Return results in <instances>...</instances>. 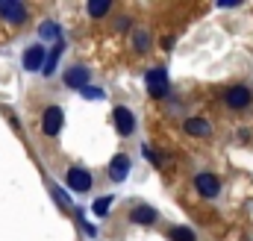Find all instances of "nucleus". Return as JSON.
Here are the masks:
<instances>
[{"mask_svg": "<svg viewBox=\"0 0 253 241\" xmlns=\"http://www.w3.org/2000/svg\"><path fill=\"white\" fill-rule=\"evenodd\" d=\"M147 91H150V97H165L168 94V71L165 68L147 71Z\"/></svg>", "mask_w": 253, "mask_h": 241, "instance_id": "f257e3e1", "label": "nucleus"}, {"mask_svg": "<svg viewBox=\"0 0 253 241\" xmlns=\"http://www.w3.org/2000/svg\"><path fill=\"white\" fill-rule=\"evenodd\" d=\"M224 103H227L230 109H248V106H251V91H248L245 85H233V88L224 91Z\"/></svg>", "mask_w": 253, "mask_h": 241, "instance_id": "f03ea898", "label": "nucleus"}, {"mask_svg": "<svg viewBox=\"0 0 253 241\" xmlns=\"http://www.w3.org/2000/svg\"><path fill=\"white\" fill-rule=\"evenodd\" d=\"M0 15L9 24H24L27 21V6L18 3V0H0Z\"/></svg>", "mask_w": 253, "mask_h": 241, "instance_id": "7ed1b4c3", "label": "nucleus"}, {"mask_svg": "<svg viewBox=\"0 0 253 241\" xmlns=\"http://www.w3.org/2000/svg\"><path fill=\"white\" fill-rule=\"evenodd\" d=\"M62 109L59 106H50L47 112H44V118H42V129H44V135H59V129H62Z\"/></svg>", "mask_w": 253, "mask_h": 241, "instance_id": "20e7f679", "label": "nucleus"}, {"mask_svg": "<svg viewBox=\"0 0 253 241\" xmlns=\"http://www.w3.org/2000/svg\"><path fill=\"white\" fill-rule=\"evenodd\" d=\"M194 188H197L203 197H215V194L221 191V182H218L215 174H197V177H194Z\"/></svg>", "mask_w": 253, "mask_h": 241, "instance_id": "39448f33", "label": "nucleus"}, {"mask_svg": "<svg viewBox=\"0 0 253 241\" xmlns=\"http://www.w3.org/2000/svg\"><path fill=\"white\" fill-rule=\"evenodd\" d=\"M68 188H74V191H88L91 188V174L88 171H83V168H71L68 171Z\"/></svg>", "mask_w": 253, "mask_h": 241, "instance_id": "423d86ee", "label": "nucleus"}, {"mask_svg": "<svg viewBox=\"0 0 253 241\" xmlns=\"http://www.w3.org/2000/svg\"><path fill=\"white\" fill-rule=\"evenodd\" d=\"M112 118H115V129H118L121 135H129V132L135 129V118H132V112H129L126 106H118V109L112 112Z\"/></svg>", "mask_w": 253, "mask_h": 241, "instance_id": "0eeeda50", "label": "nucleus"}, {"mask_svg": "<svg viewBox=\"0 0 253 241\" xmlns=\"http://www.w3.org/2000/svg\"><path fill=\"white\" fill-rule=\"evenodd\" d=\"M65 85H68V88H80V91H83V88L88 85V71H85V68H80V65H74L71 71H65Z\"/></svg>", "mask_w": 253, "mask_h": 241, "instance_id": "6e6552de", "label": "nucleus"}, {"mask_svg": "<svg viewBox=\"0 0 253 241\" xmlns=\"http://www.w3.org/2000/svg\"><path fill=\"white\" fill-rule=\"evenodd\" d=\"M42 65H44V47H42V44H33V47L24 53V68H27V71H42Z\"/></svg>", "mask_w": 253, "mask_h": 241, "instance_id": "1a4fd4ad", "label": "nucleus"}, {"mask_svg": "<svg viewBox=\"0 0 253 241\" xmlns=\"http://www.w3.org/2000/svg\"><path fill=\"white\" fill-rule=\"evenodd\" d=\"M156 218H159V212L153 206H135L129 212V221L132 224H156Z\"/></svg>", "mask_w": 253, "mask_h": 241, "instance_id": "9d476101", "label": "nucleus"}, {"mask_svg": "<svg viewBox=\"0 0 253 241\" xmlns=\"http://www.w3.org/2000/svg\"><path fill=\"white\" fill-rule=\"evenodd\" d=\"M126 174H129V159H126L124 153H118L112 159V165H109V177L115 182H121V180H126Z\"/></svg>", "mask_w": 253, "mask_h": 241, "instance_id": "9b49d317", "label": "nucleus"}, {"mask_svg": "<svg viewBox=\"0 0 253 241\" xmlns=\"http://www.w3.org/2000/svg\"><path fill=\"white\" fill-rule=\"evenodd\" d=\"M186 132H189V135H200V138H206V135L212 132V126H209L203 118H189L186 120Z\"/></svg>", "mask_w": 253, "mask_h": 241, "instance_id": "f8f14e48", "label": "nucleus"}, {"mask_svg": "<svg viewBox=\"0 0 253 241\" xmlns=\"http://www.w3.org/2000/svg\"><path fill=\"white\" fill-rule=\"evenodd\" d=\"M59 56H62V44L56 41V47L44 56V65H42V74H44V77H50V74L56 71V62H59Z\"/></svg>", "mask_w": 253, "mask_h": 241, "instance_id": "ddd939ff", "label": "nucleus"}, {"mask_svg": "<svg viewBox=\"0 0 253 241\" xmlns=\"http://www.w3.org/2000/svg\"><path fill=\"white\" fill-rule=\"evenodd\" d=\"M109 9H112L109 0H91V3H88V15H91V18H103Z\"/></svg>", "mask_w": 253, "mask_h": 241, "instance_id": "4468645a", "label": "nucleus"}, {"mask_svg": "<svg viewBox=\"0 0 253 241\" xmlns=\"http://www.w3.org/2000/svg\"><path fill=\"white\" fill-rule=\"evenodd\" d=\"M168 239L171 241H194V233L189 227H171L168 230Z\"/></svg>", "mask_w": 253, "mask_h": 241, "instance_id": "2eb2a0df", "label": "nucleus"}, {"mask_svg": "<svg viewBox=\"0 0 253 241\" xmlns=\"http://www.w3.org/2000/svg\"><path fill=\"white\" fill-rule=\"evenodd\" d=\"M42 39H59V27L53 21H44L42 24Z\"/></svg>", "mask_w": 253, "mask_h": 241, "instance_id": "dca6fc26", "label": "nucleus"}, {"mask_svg": "<svg viewBox=\"0 0 253 241\" xmlns=\"http://www.w3.org/2000/svg\"><path fill=\"white\" fill-rule=\"evenodd\" d=\"M109 206H112V197H100V200H94V215H106L109 212Z\"/></svg>", "mask_w": 253, "mask_h": 241, "instance_id": "f3484780", "label": "nucleus"}, {"mask_svg": "<svg viewBox=\"0 0 253 241\" xmlns=\"http://www.w3.org/2000/svg\"><path fill=\"white\" fill-rule=\"evenodd\" d=\"M147 44H150V36H147V33H138V36H135V50H138V53H144V50H147Z\"/></svg>", "mask_w": 253, "mask_h": 241, "instance_id": "a211bd4d", "label": "nucleus"}, {"mask_svg": "<svg viewBox=\"0 0 253 241\" xmlns=\"http://www.w3.org/2000/svg\"><path fill=\"white\" fill-rule=\"evenodd\" d=\"M83 94H85L88 100H100V97H106V94H103L100 88H83Z\"/></svg>", "mask_w": 253, "mask_h": 241, "instance_id": "6ab92c4d", "label": "nucleus"}, {"mask_svg": "<svg viewBox=\"0 0 253 241\" xmlns=\"http://www.w3.org/2000/svg\"><path fill=\"white\" fill-rule=\"evenodd\" d=\"M53 197H56L59 203H65V206H68V197H65V191H62V188H56V185H53Z\"/></svg>", "mask_w": 253, "mask_h": 241, "instance_id": "aec40b11", "label": "nucleus"}, {"mask_svg": "<svg viewBox=\"0 0 253 241\" xmlns=\"http://www.w3.org/2000/svg\"><path fill=\"white\" fill-rule=\"evenodd\" d=\"M141 153H144V156H147V159H150V162H156V165H159V156H156V153H153V150H150V147H141Z\"/></svg>", "mask_w": 253, "mask_h": 241, "instance_id": "412c9836", "label": "nucleus"}, {"mask_svg": "<svg viewBox=\"0 0 253 241\" xmlns=\"http://www.w3.org/2000/svg\"><path fill=\"white\" fill-rule=\"evenodd\" d=\"M162 47H165V50H171V47H174V39H171V36H165V39H162Z\"/></svg>", "mask_w": 253, "mask_h": 241, "instance_id": "4be33fe9", "label": "nucleus"}]
</instances>
